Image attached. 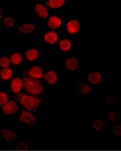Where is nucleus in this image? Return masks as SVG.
<instances>
[{
  "mask_svg": "<svg viewBox=\"0 0 121 151\" xmlns=\"http://www.w3.org/2000/svg\"><path fill=\"white\" fill-rule=\"evenodd\" d=\"M19 120L22 123L30 125H34L36 123L35 118L32 114L24 111H22Z\"/></svg>",
  "mask_w": 121,
  "mask_h": 151,
  "instance_id": "nucleus-3",
  "label": "nucleus"
},
{
  "mask_svg": "<svg viewBox=\"0 0 121 151\" xmlns=\"http://www.w3.org/2000/svg\"><path fill=\"white\" fill-rule=\"evenodd\" d=\"M89 81L93 84H97L101 82L102 80L101 75L98 72H94L91 73L88 77Z\"/></svg>",
  "mask_w": 121,
  "mask_h": 151,
  "instance_id": "nucleus-14",
  "label": "nucleus"
},
{
  "mask_svg": "<svg viewBox=\"0 0 121 151\" xmlns=\"http://www.w3.org/2000/svg\"><path fill=\"white\" fill-rule=\"evenodd\" d=\"M0 2H1V1H0Z\"/></svg>",
  "mask_w": 121,
  "mask_h": 151,
  "instance_id": "nucleus-32",
  "label": "nucleus"
},
{
  "mask_svg": "<svg viewBox=\"0 0 121 151\" xmlns=\"http://www.w3.org/2000/svg\"><path fill=\"white\" fill-rule=\"evenodd\" d=\"M0 86H1V83H0Z\"/></svg>",
  "mask_w": 121,
  "mask_h": 151,
  "instance_id": "nucleus-31",
  "label": "nucleus"
},
{
  "mask_svg": "<svg viewBox=\"0 0 121 151\" xmlns=\"http://www.w3.org/2000/svg\"><path fill=\"white\" fill-rule=\"evenodd\" d=\"M23 83L19 78H15L13 80L11 84L12 91L15 93H19L23 87Z\"/></svg>",
  "mask_w": 121,
  "mask_h": 151,
  "instance_id": "nucleus-5",
  "label": "nucleus"
},
{
  "mask_svg": "<svg viewBox=\"0 0 121 151\" xmlns=\"http://www.w3.org/2000/svg\"><path fill=\"white\" fill-rule=\"evenodd\" d=\"M116 97H113L112 96H109V97H107L106 102L108 104H115L116 102Z\"/></svg>",
  "mask_w": 121,
  "mask_h": 151,
  "instance_id": "nucleus-29",
  "label": "nucleus"
},
{
  "mask_svg": "<svg viewBox=\"0 0 121 151\" xmlns=\"http://www.w3.org/2000/svg\"><path fill=\"white\" fill-rule=\"evenodd\" d=\"M4 23L6 27L9 28L12 27L14 24V20L11 17H7L5 18Z\"/></svg>",
  "mask_w": 121,
  "mask_h": 151,
  "instance_id": "nucleus-26",
  "label": "nucleus"
},
{
  "mask_svg": "<svg viewBox=\"0 0 121 151\" xmlns=\"http://www.w3.org/2000/svg\"><path fill=\"white\" fill-rule=\"evenodd\" d=\"M64 2V1H49L46 3V4L51 8H57L60 7L63 4Z\"/></svg>",
  "mask_w": 121,
  "mask_h": 151,
  "instance_id": "nucleus-20",
  "label": "nucleus"
},
{
  "mask_svg": "<svg viewBox=\"0 0 121 151\" xmlns=\"http://www.w3.org/2000/svg\"><path fill=\"white\" fill-rule=\"evenodd\" d=\"M24 86L26 91L34 95H37L43 92V87L39 81L31 77L24 78Z\"/></svg>",
  "mask_w": 121,
  "mask_h": 151,
  "instance_id": "nucleus-2",
  "label": "nucleus"
},
{
  "mask_svg": "<svg viewBox=\"0 0 121 151\" xmlns=\"http://www.w3.org/2000/svg\"><path fill=\"white\" fill-rule=\"evenodd\" d=\"M66 67L69 70H74L78 68L79 63L77 58H71L66 62Z\"/></svg>",
  "mask_w": 121,
  "mask_h": 151,
  "instance_id": "nucleus-12",
  "label": "nucleus"
},
{
  "mask_svg": "<svg viewBox=\"0 0 121 151\" xmlns=\"http://www.w3.org/2000/svg\"><path fill=\"white\" fill-rule=\"evenodd\" d=\"M1 135L4 140H6L7 142L11 141L14 139L16 137V134L14 132L7 129H4L2 130Z\"/></svg>",
  "mask_w": 121,
  "mask_h": 151,
  "instance_id": "nucleus-7",
  "label": "nucleus"
},
{
  "mask_svg": "<svg viewBox=\"0 0 121 151\" xmlns=\"http://www.w3.org/2000/svg\"><path fill=\"white\" fill-rule=\"evenodd\" d=\"M8 96L4 92H0V105H4L8 101Z\"/></svg>",
  "mask_w": 121,
  "mask_h": 151,
  "instance_id": "nucleus-25",
  "label": "nucleus"
},
{
  "mask_svg": "<svg viewBox=\"0 0 121 151\" xmlns=\"http://www.w3.org/2000/svg\"><path fill=\"white\" fill-rule=\"evenodd\" d=\"M104 122L100 119L95 120L93 124V128L97 130V131H100L104 129Z\"/></svg>",
  "mask_w": 121,
  "mask_h": 151,
  "instance_id": "nucleus-21",
  "label": "nucleus"
},
{
  "mask_svg": "<svg viewBox=\"0 0 121 151\" xmlns=\"http://www.w3.org/2000/svg\"><path fill=\"white\" fill-rule=\"evenodd\" d=\"M45 79L47 83L50 84H53L56 83L57 75L55 72L53 71L47 72L45 76Z\"/></svg>",
  "mask_w": 121,
  "mask_h": 151,
  "instance_id": "nucleus-11",
  "label": "nucleus"
},
{
  "mask_svg": "<svg viewBox=\"0 0 121 151\" xmlns=\"http://www.w3.org/2000/svg\"><path fill=\"white\" fill-rule=\"evenodd\" d=\"M108 116H109V119L113 122H116L120 119V114L118 111H109Z\"/></svg>",
  "mask_w": 121,
  "mask_h": 151,
  "instance_id": "nucleus-22",
  "label": "nucleus"
},
{
  "mask_svg": "<svg viewBox=\"0 0 121 151\" xmlns=\"http://www.w3.org/2000/svg\"><path fill=\"white\" fill-rule=\"evenodd\" d=\"M29 74L34 79H40L42 76V70L39 67H34L30 69Z\"/></svg>",
  "mask_w": 121,
  "mask_h": 151,
  "instance_id": "nucleus-9",
  "label": "nucleus"
},
{
  "mask_svg": "<svg viewBox=\"0 0 121 151\" xmlns=\"http://www.w3.org/2000/svg\"><path fill=\"white\" fill-rule=\"evenodd\" d=\"M61 25V20L57 17H52L48 21V27L51 29L58 28Z\"/></svg>",
  "mask_w": 121,
  "mask_h": 151,
  "instance_id": "nucleus-15",
  "label": "nucleus"
},
{
  "mask_svg": "<svg viewBox=\"0 0 121 151\" xmlns=\"http://www.w3.org/2000/svg\"><path fill=\"white\" fill-rule=\"evenodd\" d=\"M67 28L69 32L71 34H75L79 30L81 27L79 23L77 20H73L69 22Z\"/></svg>",
  "mask_w": 121,
  "mask_h": 151,
  "instance_id": "nucleus-6",
  "label": "nucleus"
},
{
  "mask_svg": "<svg viewBox=\"0 0 121 151\" xmlns=\"http://www.w3.org/2000/svg\"><path fill=\"white\" fill-rule=\"evenodd\" d=\"M11 60L12 63L19 64L22 61V57L19 53H15L11 56Z\"/></svg>",
  "mask_w": 121,
  "mask_h": 151,
  "instance_id": "nucleus-23",
  "label": "nucleus"
},
{
  "mask_svg": "<svg viewBox=\"0 0 121 151\" xmlns=\"http://www.w3.org/2000/svg\"><path fill=\"white\" fill-rule=\"evenodd\" d=\"M12 76V71L11 69L8 68H4L1 72V78L4 80H7L11 78Z\"/></svg>",
  "mask_w": 121,
  "mask_h": 151,
  "instance_id": "nucleus-18",
  "label": "nucleus"
},
{
  "mask_svg": "<svg viewBox=\"0 0 121 151\" xmlns=\"http://www.w3.org/2000/svg\"><path fill=\"white\" fill-rule=\"evenodd\" d=\"M58 39V36L55 32H48L45 35V40L48 44H53L56 43Z\"/></svg>",
  "mask_w": 121,
  "mask_h": 151,
  "instance_id": "nucleus-10",
  "label": "nucleus"
},
{
  "mask_svg": "<svg viewBox=\"0 0 121 151\" xmlns=\"http://www.w3.org/2000/svg\"><path fill=\"white\" fill-rule=\"evenodd\" d=\"M10 64V61L7 57H2L0 58V65L3 68L8 67Z\"/></svg>",
  "mask_w": 121,
  "mask_h": 151,
  "instance_id": "nucleus-24",
  "label": "nucleus"
},
{
  "mask_svg": "<svg viewBox=\"0 0 121 151\" xmlns=\"http://www.w3.org/2000/svg\"><path fill=\"white\" fill-rule=\"evenodd\" d=\"M4 11L3 9H0V19L2 18V17H4Z\"/></svg>",
  "mask_w": 121,
  "mask_h": 151,
  "instance_id": "nucleus-30",
  "label": "nucleus"
},
{
  "mask_svg": "<svg viewBox=\"0 0 121 151\" xmlns=\"http://www.w3.org/2000/svg\"><path fill=\"white\" fill-rule=\"evenodd\" d=\"M25 56L27 59L29 60H34L37 59L39 56V52L36 49H32L27 52L25 53Z\"/></svg>",
  "mask_w": 121,
  "mask_h": 151,
  "instance_id": "nucleus-17",
  "label": "nucleus"
},
{
  "mask_svg": "<svg viewBox=\"0 0 121 151\" xmlns=\"http://www.w3.org/2000/svg\"><path fill=\"white\" fill-rule=\"evenodd\" d=\"M91 91V89L86 83L80 82L78 84V92L81 95H86L89 94Z\"/></svg>",
  "mask_w": 121,
  "mask_h": 151,
  "instance_id": "nucleus-8",
  "label": "nucleus"
},
{
  "mask_svg": "<svg viewBox=\"0 0 121 151\" xmlns=\"http://www.w3.org/2000/svg\"><path fill=\"white\" fill-rule=\"evenodd\" d=\"M24 107L29 111H35L41 103V99L37 97L28 95L25 93H19L13 96Z\"/></svg>",
  "mask_w": 121,
  "mask_h": 151,
  "instance_id": "nucleus-1",
  "label": "nucleus"
},
{
  "mask_svg": "<svg viewBox=\"0 0 121 151\" xmlns=\"http://www.w3.org/2000/svg\"><path fill=\"white\" fill-rule=\"evenodd\" d=\"M121 125H118L115 127L113 128V131L114 134L117 136H120L121 135Z\"/></svg>",
  "mask_w": 121,
  "mask_h": 151,
  "instance_id": "nucleus-28",
  "label": "nucleus"
},
{
  "mask_svg": "<svg viewBox=\"0 0 121 151\" xmlns=\"http://www.w3.org/2000/svg\"><path fill=\"white\" fill-rule=\"evenodd\" d=\"M35 11L37 15L42 18H46L48 16V12L47 9L43 5L40 4H36L35 6Z\"/></svg>",
  "mask_w": 121,
  "mask_h": 151,
  "instance_id": "nucleus-13",
  "label": "nucleus"
},
{
  "mask_svg": "<svg viewBox=\"0 0 121 151\" xmlns=\"http://www.w3.org/2000/svg\"><path fill=\"white\" fill-rule=\"evenodd\" d=\"M60 50L63 51H67L71 47V44L69 40H64L60 41L59 44Z\"/></svg>",
  "mask_w": 121,
  "mask_h": 151,
  "instance_id": "nucleus-19",
  "label": "nucleus"
},
{
  "mask_svg": "<svg viewBox=\"0 0 121 151\" xmlns=\"http://www.w3.org/2000/svg\"><path fill=\"white\" fill-rule=\"evenodd\" d=\"M17 149L19 150H24L28 148V145L25 142H20L17 146Z\"/></svg>",
  "mask_w": 121,
  "mask_h": 151,
  "instance_id": "nucleus-27",
  "label": "nucleus"
},
{
  "mask_svg": "<svg viewBox=\"0 0 121 151\" xmlns=\"http://www.w3.org/2000/svg\"><path fill=\"white\" fill-rule=\"evenodd\" d=\"M18 110V106L17 104L14 101H10L4 105L2 107V111L6 114H12Z\"/></svg>",
  "mask_w": 121,
  "mask_h": 151,
  "instance_id": "nucleus-4",
  "label": "nucleus"
},
{
  "mask_svg": "<svg viewBox=\"0 0 121 151\" xmlns=\"http://www.w3.org/2000/svg\"><path fill=\"white\" fill-rule=\"evenodd\" d=\"M35 29V26L30 23L22 24L19 28V31L23 34H28L32 32Z\"/></svg>",
  "mask_w": 121,
  "mask_h": 151,
  "instance_id": "nucleus-16",
  "label": "nucleus"
}]
</instances>
